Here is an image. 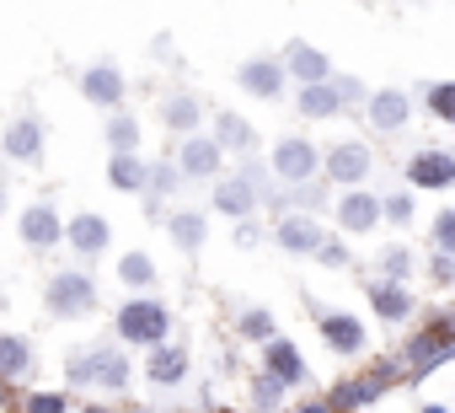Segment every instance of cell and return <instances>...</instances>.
Returning a JSON list of instances; mask_svg holds the SVG:
<instances>
[{
    "mask_svg": "<svg viewBox=\"0 0 455 413\" xmlns=\"http://www.w3.org/2000/svg\"><path fill=\"white\" fill-rule=\"evenodd\" d=\"M166 333H172V317H166V306H161V301L134 296V301H124V306H118V338H124V344L161 349V344H166Z\"/></svg>",
    "mask_w": 455,
    "mask_h": 413,
    "instance_id": "1",
    "label": "cell"
},
{
    "mask_svg": "<svg viewBox=\"0 0 455 413\" xmlns=\"http://www.w3.org/2000/svg\"><path fill=\"white\" fill-rule=\"evenodd\" d=\"M65 376H70V381H92V386L118 392V386H129V354L97 344V349H86V354H70V360H65Z\"/></svg>",
    "mask_w": 455,
    "mask_h": 413,
    "instance_id": "2",
    "label": "cell"
},
{
    "mask_svg": "<svg viewBox=\"0 0 455 413\" xmlns=\"http://www.w3.org/2000/svg\"><path fill=\"white\" fill-rule=\"evenodd\" d=\"M44 306H49V317H86V312H97V285L76 269L54 274L49 290H44Z\"/></svg>",
    "mask_w": 455,
    "mask_h": 413,
    "instance_id": "3",
    "label": "cell"
},
{
    "mask_svg": "<svg viewBox=\"0 0 455 413\" xmlns=\"http://www.w3.org/2000/svg\"><path fill=\"white\" fill-rule=\"evenodd\" d=\"M274 172H279L284 182H311V177L322 172V156H316V145H311V140L290 134V140H279V145H274Z\"/></svg>",
    "mask_w": 455,
    "mask_h": 413,
    "instance_id": "4",
    "label": "cell"
},
{
    "mask_svg": "<svg viewBox=\"0 0 455 413\" xmlns=\"http://www.w3.org/2000/svg\"><path fill=\"white\" fill-rule=\"evenodd\" d=\"M17 237L28 242V247H60L65 242V221H60V210L54 204H28V210L17 215Z\"/></svg>",
    "mask_w": 455,
    "mask_h": 413,
    "instance_id": "5",
    "label": "cell"
},
{
    "mask_svg": "<svg viewBox=\"0 0 455 413\" xmlns=\"http://www.w3.org/2000/svg\"><path fill=\"white\" fill-rule=\"evenodd\" d=\"M0 156H6V161H22V166L44 161V124H38L33 113H22L17 124H6V134H0Z\"/></svg>",
    "mask_w": 455,
    "mask_h": 413,
    "instance_id": "6",
    "label": "cell"
},
{
    "mask_svg": "<svg viewBox=\"0 0 455 413\" xmlns=\"http://www.w3.org/2000/svg\"><path fill=\"white\" fill-rule=\"evenodd\" d=\"M124 92H129V86H124V70H118L113 60H97V65L81 76V97H86L92 108H118Z\"/></svg>",
    "mask_w": 455,
    "mask_h": 413,
    "instance_id": "7",
    "label": "cell"
},
{
    "mask_svg": "<svg viewBox=\"0 0 455 413\" xmlns=\"http://www.w3.org/2000/svg\"><path fill=\"white\" fill-rule=\"evenodd\" d=\"M65 242L81 253V258H102L108 253V242H113V226L102 221V215H92V210H81L70 226H65Z\"/></svg>",
    "mask_w": 455,
    "mask_h": 413,
    "instance_id": "8",
    "label": "cell"
},
{
    "mask_svg": "<svg viewBox=\"0 0 455 413\" xmlns=\"http://www.w3.org/2000/svg\"><path fill=\"white\" fill-rule=\"evenodd\" d=\"M236 86L252 92V97H263V102H274V97H284V65L279 60H247L236 70Z\"/></svg>",
    "mask_w": 455,
    "mask_h": 413,
    "instance_id": "9",
    "label": "cell"
},
{
    "mask_svg": "<svg viewBox=\"0 0 455 413\" xmlns=\"http://www.w3.org/2000/svg\"><path fill=\"white\" fill-rule=\"evenodd\" d=\"M322 166H327L332 182H364V177H370V150H364L359 140H343V145H332V150L322 156Z\"/></svg>",
    "mask_w": 455,
    "mask_h": 413,
    "instance_id": "10",
    "label": "cell"
},
{
    "mask_svg": "<svg viewBox=\"0 0 455 413\" xmlns=\"http://www.w3.org/2000/svg\"><path fill=\"white\" fill-rule=\"evenodd\" d=\"M263 365H268L263 376H274L279 386H300L306 381V360H300V349L290 338H268L263 344Z\"/></svg>",
    "mask_w": 455,
    "mask_h": 413,
    "instance_id": "11",
    "label": "cell"
},
{
    "mask_svg": "<svg viewBox=\"0 0 455 413\" xmlns=\"http://www.w3.org/2000/svg\"><path fill=\"white\" fill-rule=\"evenodd\" d=\"M407 182L412 188H450L455 182V156L450 150H418L407 161Z\"/></svg>",
    "mask_w": 455,
    "mask_h": 413,
    "instance_id": "12",
    "label": "cell"
},
{
    "mask_svg": "<svg viewBox=\"0 0 455 413\" xmlns=\"http://www.w3.org/2000/svg\"><path fill=\"white\" fill-rule=\"evenodd\" d=\"M214 210L220 215H231V221H247L258 210V188L247 177H220L214 182Z\"/></svg>",
    "mask_w": 455,
    "mask_h": 413,
    "instance_id": "13",
    "label": "cell"
},
{
    "mask_svg": "<svg viewBox=\"0 0 455 413\" xmlns=\"http://www.w3.org/2000/svg\"><path fill=\"white\" fill-rule=\"evenodd\" d=\"M284 65H290V76H295L300 86H322V81H332L327 54H322V49H311V44H300V38L284 49Z\"/></svg>",
    "mask_w": 455,
    "mask_h": 413,
    "instance_id": "14",
    "label": "cell"
},
{
    "mask_svg": "<svg viewBox=\"0 0 455 413\" xmlns=\"http://www.w3.org/2000/svg\"><path fill=\"white\" fill-rule=\"evenodd\" d=\"M220 145L209 140V134H188V145H182V156H177V172L182 177H214L220 172Z\"/></svg>",
    "mask_w": 455,
    "mask_h": 413,
    "instance_id": "15",
    "label": "cell"
},
{
    "mask_svg": "<svg viewBox=\"0 0 455 413\" xmlns=\"http://www.w3.org/2000/svg\"><path fill=\"white\" fill-rule=\"evenodd\" d=\"M322 338H327V349H338V354H359V349H364V322L348 317V312H327V317H322Z\"/></svg>",
    "mask_w": 455,
    "mask_h": 413,
    "instance_id": "16",
    "label": "cell"
},
{
    "mask_svg": "<svg viewBox=\"0 0 455 413\" xmlns=\"http://www.w3.org/2000/svg\"><path fill=\"white\" fill-rule=\"evenodd\" d=\"M274 237H279L284 253H311V258H316V247H322V226H316L311 215H284Z\"/></svg>",
    "mask_w": 455,
    "mask_h": 413,
    "instance_id": "17",
    "label": "cell"
},
{
    "mask_svg": "<svg viewBox=\"0 0 455 413\" xmlns=\"http://www.w3.org/2000/svg\"><path fill=\"white\" fill-rule=\"evenodd\" d=\"M145 376H150L156 386H177V381L188 376V354H182L177 344H161V349H150V360H145Z\"/></svg>",
    "mask_w": 455,
    "mask_h": 413,
    "instance_id": "18",
    "label": "cell"
},
{
    "mask_svg": "<svg viewBox=\"0 0 455 413\" xmlns=\"http://www.w3.org/2000/svg\"><path fill=\"white\" fill-rule=\"evenodd\" d=\"M380 221V198H370V193H343V204H338V226L343 231H370Z\"/></svg>",
    "mask_w": 455,
    "mask_h": 413,
    "instance_id": "19",
    "label": "cell"
},
{
    "mask_svg": "<svg viewBox=\"0 0 455 413\" xmlns=\"http://www.w3.org/2000/svg\"><path fill=\"white\" fill-rule=\"evenodd\" d=\"M166 231H172V242H177L182 253H198L204 237H209V221H204V210H172Z\"/></svg>",
    "mask_w": 455,
    "mask_h": 413,
    "instance_id": "20",
    "label": "cell"
},
{
    "mask_svg": "<svg viewBox=\"0 0 455 413\" xmlns=\"http://www.w3.org/2000/svg\"><path fill=\"white\" fill-rule=\"evenodd\" d=\"M386 381H391V370L380 365V370H370V376H359V381H348V386H338L327 408H343V413H348V408H364V402H370V397H375V392H380Z\"/></svg>",
    "mask_w": 455,
    "mask_h": 413,
    "instance_id": "21",
    "label": "cell"
},
{
    "mask_svg": "<svg viewBox=\"0 0 455 413\" xmlns=\"http://www.w3.org/2000/svg\"><path fill=\"white\" fill-rule=\"evenodd\" d=\"M209 140L220 145V156H225V150H252V145H258L252 124H247V118H236V113H220V118H214V134H209Z\"/></svg>",
    "mask_w": 455,
    "mask_h": 413,
    "instance_id": "22",
    "label": "cell"
},
{
    "mask_svg": "<svg viewBox=\"0 0 455 413\" xmlns=\"http://www.w3.org/2000/svg\"><path fill=\"white\" fill-rule=\"evenodd\" d=\"M300 113L306 118H332V113H343V92H338V81H322V86H300Z\"/></svg>",
    "mask_w": 455,
    "mask_h": 413,
    "instance_id": "23",
    "label": "cell"
},
{
    "mask_svg": "<svg viewBox=\"0 0 455 413\" xmlns=\"http://www.w3.org/2000/svg\"><path fill=\"white\" fill-rule=\"evenodd\" d=\"M370 124L375 129H402L407 124V92H375L370 97Z\"/></svg>",
    "mask_w": 455,
    "mask_h": 413,
    "instance_id": "24",
    "label": "cell"
},
{
    "mask_svg": "<svg viewBox=\"0 0 455 413\" xmlns=\"http://www.w3.org/2000/svg\"><path fill=\"white\" fill-rule=\"evenodd\" d=\"M145 177H150V166L140 156H113L108 161V182L124 188V193H145Z\"/></svg>",
    "mask_w": 455,
    "mask_h": 413,
    "instance_id": "25",
    "label": "cell"
},
{
    "mask_svg": "<svg viewBox=\"0 0 455 413\" xmlns=\"http://www.w3.org/2000/svg\"><path fill=\"white\" fill-rule=\"evenodd\" d=\"M161 118H166V129H177V134H193V129H198V97H193V92H177V97H166Z\"/></svg>",
    "mask_w": 455,
    "mask_h": 413,
    "instance_id": "26",
    "label": "cell"
},
{
    "mask_svg": "<svg viewBox=\"0 0 455 413\" xmlns=\"http://www.w3.org/2000/svg\"><path fill=\"white\" fill-rule=\"evenodd\" d=\"M370 306H375V312H380L386 322H402V317L412 312V296H407L402 285H386V279H380V285L370 290Z\"/></svg>",
    "mask_w": 455,
    "mask_h": 413,
    "instance_id": "27",
    "label": "cell"
},
{
    "mask_svg": "<svg viewBox=\"0 0 455 413\" xmlns=\"http://www.w3.org/2000/svg\"><path fill=\"white\" fill-rule=\"evenodd\" d=\"M33 365V349L22 333H0V376H22Z\"/></svg>",
    "mask_w": 455,
    "mask_h": 413,
    "instance_id": "28",
    "label": "cell"
},
{
    "mask_svg": "<svg viewBox=\"0 0 455 413\" xmlns=\"http://www.w3.org/2000/svg\"><path fill=\"white\" fill-rule=\"evenodd\" d=\"M134 145H140V124L129 113H113L108 118V150L113 156H134Z\"/></svg>",
    "mask_w": 455,
    "mask_h": 413,
    "instance_id": "29",
    "label": "cell"
},
{
    "mask_svg": "<svg viewBox=\"0 0 455 413\" xmlns=\"http://www.w3.org/2000/svg\"><path fill=\"white\" fill-rule=\"evenodd\" d=\"M118 279L134 285V290H150V285H156V263H150L145 253H124V258H118Z\"/></svg>",
    "mask_w": 455,
    "mask_h": 413,
    "instance_id": "30",
    "label": "cell"
},
{
    "mask_svg": "<svg viewBox=\"0 0 455 413\" xmlns=\"http://www.w3.org/2000/svg\"><path fill=\"white\" fill-rule=\"evenodd\" d=\"M412 365H439V360H450L455 354V338H439V333H423V338H412Z\"/></svg>",
    "mask_w": 455,
    "mask_h": 413,
    "instance_id": "31",
    "label": "cell"
},
{
    "mask_svg": "<svg viewBox=\"0 0 455 413\" xmlns=\"http://www.w3.org/2000/svg\"><path fill=\"white\" fill-rule=\"evenodd\" d=\"M423 102H428V113H434V118L455 124V81H439V86H428V92H423Z\"/></svg>",
    "mask_w": 455,
    "mask_h": 413,
    "instance_id": "32",
    "label": "cell"
},
{
    "mask_svg": "<svg viewBox=\"0 0 455 413\" xmlns=\"http://www.w3.org/2000/svg\"><path fill=\"white\" fill-rule=\"evenodd\" d=\"M407 269H412L407 247H386V253H380V274H386V285H402V279H407Z\"/></svg>",
    "mask_w": 455,
    "mask_h": 413,
    "instance_id": "33",
    "label": "cell"
},
{
    "mask_svg": "<svg viewBox=\"0 0 455 413\" xmlns=\"http://www.w3.org/2000/svg\"><path fill=\"white\" fill-rule=\"evenodd\" d=\"M177 182H182V172H177L172 161H156V166H150V177H145V188H150V193H172Z\"/></svg>",
    "mask_w": 455,
    "mask_h": 413,
    "instance_id": "34",
    "label": "cell"
},
{
    "mask_svg": "<svg viewBox=\"0 0 455 413\" xmlns=\"http://www.w3.org/2000/svg\"><path fill=\"white\" fill-rule=\"evenodd\" d=\"M279 397H284V386H279L274 376H258V381H252V402H258V408H279Z\"/></svg>",
    "mask_w": 455,
    "mask_h": 413,
    "instance_id": "35",
    "label": "cell"
},
{
    "mask_svg": "<svg viewBox=\"0 0 455 413\" xmlns=\"http://www.w3.org/2000/svg\"><path fill=\"white\" fill-rule=\"evenodd\" d=\"M242 333L268 344V338H274V317H268V312H247V317H242Z\"/></svg>",
    "mask_w": 455,
    "mask_h": 413,
    "instance_id": "36",
    "label": "cell"
},
{
    "mask_svg": "<svg viewBox=\"0 0 455 413\" xmlns=\"http://www.w3.org/2000/svg\"><path fill=\"white\" fill-rule=\"evenodd\" d=\"M65 408H70L65 392H38V397H28V413H65Z\"/></svg>",
    "mask_w": 455,
    "mask_h": 413,
    "instance_id": "37",
    "label": "cell"
},
{
    "mask_svg": "<svg viewBox=\"0 0 455 413\" xmlns=\"http://www.w3.org/2000/svg\"><path fill=\"white\" fill-rule=\"evenodd\" d=\"M380 210H386L396 226H407V221H412V198H407V193H391V198H380Z\"/></svg>",
    "mask_w": 455,
    "mask_h": 413,
    "instance_id": "38",
    "label": "cell"
},
{
    "mask_svg": "<svg viewBox=\"0 0 455 413\" xmlns=\"http://www.w3.org/2000/svg\"><path fill=\"white\" fill-rule=\"evenodd\" d=\"M434 242H439L444 253H455V210H444V215L434 221Z\"/></svg>",
    "mask_w": 455,
    "mask_h": 413,
    "instance_id": "39",
    "label": "cell"
},
{
    "mask_svg": "<svg viewBox=\"0 0 455 413\" xmlns=\"http://www.w3.org/2000/svg\"><path fill=\"white\" fill-rule=\"evenodd\" d=\"M316 258H322L327 269H343V263H348V247H343V242H327V237H322V247H316Z\"/></svg>",
    "mask_w": 455,
    "mask_h": 413,
    "instance_id": "40",
    "label": "cell"
},
{
    "mask_svg": "<svg viewBox=\"0 0 455 413\" xmlns=\"http://www.w3.org/2000/svg\"><path fill=\"white\" fill-rule=\"evenodd\" d=\"M434 279H439V285L455 279V253H439V258H434Z\"/></svg>",
    "mask_w": 455,
    "mask_h": 413,
    "instance_id": "41",
    "label": "cell"
},
{
    "mask_svg": "<svg viewBox=\"0 0 455 413\" xmlns=\"http://www.w3.org/2000/svg\"><path fill=\"white\" fill-rule=\"evenodd\" d=\"M300 413H332V408H327V402H306Z\"/></svg>",
    "mask_w": 455,
    "mask_h": 413,
    "instance_id": "42",
    "label": "cell"
},
{
    "mask_svg": "<svg viewBox=\"0 0 455 413\" xmlns=\"http://www.w3.org/2000/svg\"><path fill=\"white\" fill-rule=\"evenodd\" d=\"M0 215H6V188H0Z\"/></svg>",
    "mask_w": 455,
    "mask_h": 413,
    "instance_id": "43",
    "label": "cell"
},
{
    "mask_svg": "<svg viewBox=\"0 0 455 413\" xmlns=\"http://www.w3.org/2000/svg\"><path fill=\"white\" fill-rule=\"evenodd\" d=\"M423 413H450V408H439V402H434V408H423Z\"/></svg>",
    "mask_w": 455,
    "mask_h": 413,
    "instance_id": "44",
    "label": "cell"
},
{
    "mask_svg": "<svg viewBox=\"0 0 455 413\" xmlns=\"http://www.w3.org/2000/svg\"><path fill=\"white\" fill-rule=\"evenodd\" d=\"M6 397H12V392H6V386H0V402H6Z\"/></svg>",
    "mask_w": 455,
    "mask_h": 413,
    "instance_id": "45",
    "label": "cell"
},
{
    "mask_svg": "<svg viewBox=\"0 0 455 413\" xmlns=\"http://www.w3.org/2000/svg\"><path fill=\"white\" fill-rule=\"evenodd\" d=\"M0 172H6V166H0Z\"/></svg>",
    "mask_w": 455,
    "mask_h": 413,
    "instance_id": "46",
    "label": "cell"
}]
</instances>
